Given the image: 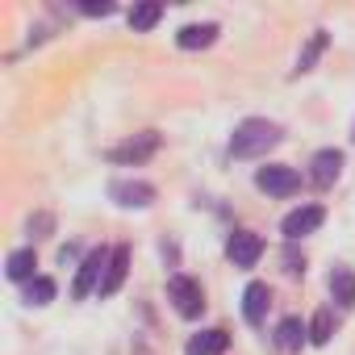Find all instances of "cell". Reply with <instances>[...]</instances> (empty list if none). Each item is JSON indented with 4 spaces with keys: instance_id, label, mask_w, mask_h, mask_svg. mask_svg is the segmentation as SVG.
I'll return each instance as SVG.
<instances>
[{
    "instance_id": "cell-1",
    "label": "cell",
    "mask_w": 355,
    "mask_h": 355,
    "mask_svg": "<svg viewBox=\"0 0 355 355\" xmlns=\"http://www.w3.org/2000/svg\"><path fill=\"white\" fill-rule=\"evenodd\" d=\"M280 142V125L268 121V117H247L234 125L230 134V155L234 159H255V155H268L272 146Z\"/></svg>"
},
{
    "instance_id": "cell-2",
    "label": "cell",
    "mask_w": 355,
    "mask_h": 355,
    "mask_svg": "<svg viewBox=\"0 0 355 355\" xmlns=\"http://www.w3.org/2000/svg\"><path fill=\"white\" fill-rule=\"evenodd\" d=\"M167 297H171V305H175L180 318H201V309H205V293H201V284L193 276H171Z\"/></svg>"
},
{
    "instance_id": "cell-3",
    "label": "cell",
    "mask_w": 355,
    "mask_h": 355,
    "mask_svg": "<svg viewBox=\"0 0 355 355\" xmlns=\"http://www.w3.org/2000/svg\"><path fill=\"white\" fill-rule=\"evenodd\" d=\"M255 189L268 193V197H293L301 189V175L293 167H284V163H268V167L255 171Z\"/></svg>"
},
{
    "instance_id": "cell-4",
    "label": "cell",
    "mask_w": 355,
    "mask_h": 355,
    "mask_svg": "<svg viewBox=\"0 0 355 355\" xmlns=\"http://www.w3.org/2000/svg\"><path fill=\"white\" fill-rule=\"evenodd\" d=\"M109 255H113V251H105V247L88 251V259L80 263V272H76V284H71V297H76V301H84L88 293H96V288H101V280H105V268H109Z\"/></svg>"
},
{
    "instance_id": "cell-5",
    "label": "cell",
    "mask_w": 355,
    "mask_h": 355,
    "mask_svg": "<svg viewBox=\"0 0 355 355\" xmlns=\"http://www.w3.org/2000/svg\"><path fill=\"white\" fill-rule=\"evenodd\" d=\"M226 255H230V263H234V268H255V263H259V255H263V239H259V234H251V230H234V234H230V243H226Z\"/></svg>"
},
{
    "instance_id": "cell-6",
    "label": "cell",
    "mask_w": 355,
    "mask_h": 355,
    "mask_svg": "<svg viewBox=\"0 0 355 355\" xmlns=\"http://www.w3.org/2000/svg\"><path fill=\"white\" fill-rule=\"evenodd\" d=\"M109 197L121 205V209H146L155 201V189L146 180H113L109 184Z\"/></svg>"
},
{
    "instance_id": "cell-7",
    "label": "cell",
    "mask_w": 355,
    "mask_h": 355,
    "mask_svg": "<svg viewBox=\"0 0 355 355\" xmlns=\"http://www.w3.org/2000/svg\"><path fill=\"white\" fill-rule=\"evenodd\" d=\"M326 222V214H322V205H301V209H293L284 222H280V230H284V239L288 243H297V239H305V234H313L318 226Z\"/></svg>"
},
{
    "instance_id": "cell-8",
    "label": "cell",
    "mask_w": 355,
    "mask_h": 355,
    "mask_svg": "<svg viewBox=\"0 0 355 355\" xmlns=\"http://www.w3.org/2000/svg\"><path fill=\"white\" fill-rule=\"evenodd\" d=\"M155 150H159V134H155V130H146V134H138V138H130V142L113 146V150H109V159H113V163H142V159H150Z\"/></svg>"
},
{
    "instance_id": "cell-9",
    "label": "cell",
    "mask_w": 355,
    "mask_h": 355,
    "mask_svg": "<svg viewBox=\"0 0 355 355\" xmlns=\"http://www.w3.org/2000/svg\"><path fill=\"white\" fill-rule=\"evenodd\" d=\"M338 171H343V150H334V146H326V150H318L309 159V175H313V184H322V189H330L338 180Z\"/></svg>"
},
{
    "instance_id": "cell-10",
    "label": "cell",
    "mask_w": 355,
    "mask_h": 355,
    "mask_svg": "<svg viewBox=\"0 0 355 355\" xmlns=\"http://www.w3.org/2000/svg\"><path fill=\"white\" fill-rule=\"evenodd\" d=\"M268 305H272V288H268L263 280H251V284L243 288V318H247L251 326H259V322L268 318Z\"/></svg>"
},
{
    "instance_id": "cell-11",
    "label": "cell",
    "mask_w": 355,
    "mask_h": 355,
    "mask_svg": "<svg viewBox=\"0 0 355 355\" xmlns=\"http://www.w3.org/2000/svg\"><path fill=\"white\" fill-rule=\"evenodd\" d=\"M125 272H130V247H113L109 255V268H105V280H101V297H113L121 284H125Z\"/></svg>"
},
{
    "instance_id": "cell-12",
    "label": "cell",
    "mask_w": 355,
    "mask_h": 355,
    "mask_svg": "<svg viewBox=\"0 0 355 355\" xmlns=\"http://www.w3.org/2000/svg\"><path fill=\"white\" fill-rule=\"evenodd\" d=\"M214 38H218V26L201 21V26H184L180 34H175V46L180 51H201V46H214Z\"/></svg>"
},
{
    "instance_id": "cell-13",
    "label": "cell",
    "mask_w": 355,
    "mask_h": 355,
    "mask_svg": "<svg viewBox=\"0 0 355 355\" xmlns=\"http://www.w3.org/2000/svg\"><path fill=\"white\" fill-rule=\"evenodd\" d=\"M226 343H230V334H226V330H201V334H193V338H189L184 355H222V351H226Z\"/></svg>"
},
{
    "instance_id": "cell-14",
    "label": "cell",
    "mask_w": 355,
    "mask_h": 355,
    "mask_svg": "<svg viewBox=\"0 0 355 355\" xmlns=\"http://www.w3.org/2000/svg\"><path fill=\"white\" fill-rule=\"evenodd\" d=\"M305 334H309V326H305L301 318H284V322L276 326V347H280V351H301Z\"/></svg>"
},
{
    "instance_id": "cell-15",
    "label": "cell",
    "mask_w": 355,
    "mask_h": 355,
    "mask_svg": "<svg viewBox=\"0 0 355 355\" xmlns=\"http://www.w3.org/2000/svg\"><path fill=\"white\" fill-rule=\"evenodd\" d=\"M34 268H38V259H34V251L30 247H21V251H13L9 259H5V272H9V280H34Z\"/></svg>"
},
{
    "instance_id": "cell-16",
    "label": "cell",
    "mask_w": 355,
    "mask_h": 355,
    "mask_svg": "<svg viewBox=\"0 0 355 355\" xmlns=\"http://www.w3.org/2000/svg\"><path fill=\"white\" fill-rule=\"evenodd\" d=\"M330 297L338 301V305H355V272H347V268H334L330 272Z\"/></svg>"
},
{
    "instance_id": "cell-17",
    "label": "cell",
    "mask_w": 355,
    "mask_h": 355,
    "mask_svg": "<svg viewBox=\"0 0 355 355\" xmlns=\"http://www.w3.org/2000/svg\"><path fill=\"white\" fill-rule=\"evenodd\" d=\"M326 42H330V38H326V30H313V34H309V42H305V51L297 55V76H305V71H313V63L322 59V51H326Z\"/></svg>"
},
{
    "instance_id": "cell-18",
    "label": "cell",
    "mask_w": 355,
    "mask_h": 355,
    "mask_svg": "<svg viewBox=\"0 0 355 355\" xmlns=\"http://www.w3.org/2000/svg\"><path fill=\"white\" fill-rule=\"evenodd\" d=\"M159 17H163V5H155V0H146V5H134V9H130V26H134L138 34H142V30H155Z\"/></svg>"
},
{
    "instance_id": "cell-19",
    "label": "cell",
    "mask_w": 355,
    "mask_h": 355,
    "mask_svg": "<svg viewBox=\"0 0 355 355\" xmlns=\"http://www.w3.org/2000/svg\"><path fill=\"white\" fill-rule=\"evenodd\" d=\"M330 338H334V313H330V309H318V313H313V322H309V343L326 347Z\"/></svg>"
},
{
    "instance_id": "cell-20",
    "label": "cell",
    "mask_w": 355,
    "mask_h": 355,
    "mask_svg": "<svg viewBox=\"0 0 355 355\" xmlns=\"http://www.w3.org/2000/svg\"><path fill=\"white\" fill-rule=\"evenodd\" d=\"M26 301H30V305H51V301H55V280L34 276V280H30V288H26Z\"/></svg>"
},
{
    "instance_id": "cell-21",
    "label": "cell",
    "mask_w": 355,
    "mask_h": 355,
    "mask_svg": "<svg viewBox=\"0 0 355 355\" xmlns=\"http://www.w3.org/2000/svg\"><path fill=\"white\" fill-rule=\"evenodd\" d=\"M80 13H88V17H109L113 5H80Z\"/></svg>"
},
{
    "instance_id": "cell-22",
    "label": "cell",
    "mask_w": 355,
    "mask_h": 355,
    "mask_svg": "<svg viewBox=\"0 0 355 355\" xmlns=\"http://www.w3.org/2000/svg\"><path fill=\"white\" fill-rule=\"evenodd\" d=\"M351 138H355V134H351Z\"/></svg>"
}]
</instances>
